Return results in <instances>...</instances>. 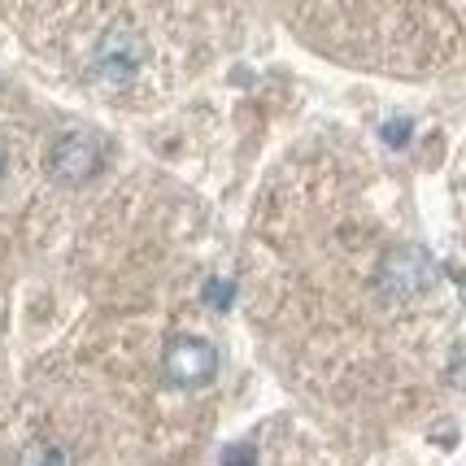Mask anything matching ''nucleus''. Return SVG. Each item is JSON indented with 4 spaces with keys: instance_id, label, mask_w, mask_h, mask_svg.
Segmentation results:
<instances>
[{
    "instance_id": "f257e3e1",
    "label": "nucleus",
    "mask_w": 466,
    "mask_h": 466,
    "mask_svg": "<svg viewBox=\"0 0 466 466\" xmlns=\"http://www.w3.org/2000/svg\"><path fill=\"white\" fill-rule=\"evenodd\" d=\"M144 61H148L144 35L131 22H114L101 40H96V48H92V70H87V75H92L96 87L122 92V87H131V83L140 79Z\"/></svg>"
},
{
    "instance_id": "f03ea898",
    "label": "nucleus",
    "mask_w": 466,
    "mask_h": 466,
    "mask_svg": "<svg viewBox=\"0 0 466 466\" xmlns=\"http://www.w3.org/2000/svg\"><path fill=\"white\" fill-rule=\"evenodd\" d=\"M44 170L48 179L61 183V187H79V183H92L105 170V144L92 136V131H66L48 144L44 153Z\"/></svg>"
},
{
    "instance_id": "7ed1b4c3",
    "label": "nucleus",
    "mask_w": 466,
    "mask_h": 466,
    "mask_svg": "<svg viewBox=\"0 0 466 466\" xmlns=\"http://www.w3.org/2000/svg\"><path fill=\"white\" fill-rule=\"evenodd\" d=\"M162 375L175 388H187V392L205 388L214 384V375H218V353L201 336H175L162 353Z\"/></svg>"
},
{
    "instance_id": "20e7f679",
    "label": "nucleus",
    "mask_w": 466,
    "mask_h": 466,
    "mask_svg": "<svg viewBox=\"0 0 466 466\" xmlns=\"http://www.w3.org/2000/svg\"><path fill=\"white\" fill-rule=\"evenodd\" d=\"M431 284H436V262L423 248H397L380 266V292L388 301H410V297L427 292Z\"/></svg>"
},
{
    "instance_id": "39448f33",
    "label": "nucleus",
    "mask_w": 466,
    "mask_h": 466,
    "mask_svg": "<svg viewBox=\"0 0 466 466\" xmlns=\"http://www.w3.org/2000/svg\"><path fill=\"white\" fill-rule=\"evenodd\" d=\"M18 466H70V458H66L57 445H48V441H35V445L22 449Z\"/></svg>"
},
{
    "instance_id": "423d86ee",
    "label": "nucleus",
    "mask_w": 466,
    "mask_h": 466,
    "mask_svg": "<svg viewBox=\"0 0 466 466\" xmlns=\"http://www.w3.org/2000/svg\"><path fill=\"white\" fill-rule=\"evenodd\" d=\"M410 136H414V122L410 118H388L384 127H380V140H384L388 148H406Z\"/></svg>"
},
{
    "instance_id": "0eeeda50",
    "label": "nucleus",
    "mask_w": 466,
    "mask_h": 466,
    "mask_svg": "<svg viewBox=\"0 0 466 466\" xmlns=\"http://www.w3.org/2000/svg\"><path fill=\"white\" fill-rule=\"evenodd\" d=\"M205 301L214 305V309H227V305L236 301V288L227 284V279H209L205 284Z\"/></svg>"
},
{
    "instance_id": "6e6552de",
    "label": "nucleus",
    "mask_w": 466,
    "mask_h": 466,
    "mask_svg": "<svg viewBox=\"0 0 466 466\" xmlns=\"http://www.w3.org/2000/svg\"><path fill=\"white\" fill-rule=\"evenodd\" d=\"M223 466H262V462H258V453H253L248 445H236V449H227L223 453Z\"/></svg>"
},
{
    "instance_id": "1a4fd4ad",
    "label": "nucleus",
    "mask_w": 466,
    "mask_h": 466,
    "mask_svg": "<svg viewBox=\"0 0 466 466\" xmlns=\"http://www.w3.org/2000/svg\"><path fill=\"white\" fill-rule=\"evenodd\" d=\"M5 166H9V153H5V144H0V179H5Z\"/></svg>"
}]
</instances>
